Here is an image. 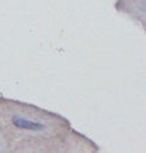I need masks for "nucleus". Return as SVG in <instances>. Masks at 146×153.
<instances>
[{
    "instance_id": "2",
    "label": "nucleus",
    "mask_w": 146,
    "mask_h": 153,
    "mask_svg": "<svg viewBox=\"0 0 146 153\" xmlns=\"http://www.w3.org/2000/svg\"><path fill=\"white\" fill-rule=\"evenodd\" d=\"M0 153H8V146H7V141L4 137V134L0 131Z\"/></svg>"
},
{
    "instance_id": "1",
    "label": "nucleus",
    "mask_w": 146,
    "mask_h": 153,
    "mask_svg": "<svg viewBox=\"0 0 146 153\" xmlns=\"http://www.w3.org/2000/svg\"><path fill=\"white\" fill-rule=\"evenodd\" d=\"M0 131L8 153H97L99 146L69 119L39 106L0 97Z\"/></svg>"
}]
</instances>
